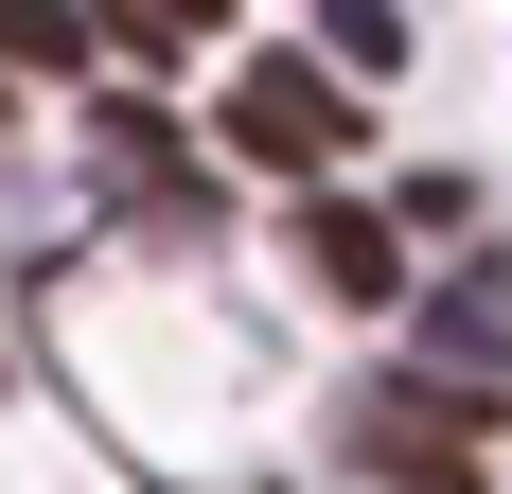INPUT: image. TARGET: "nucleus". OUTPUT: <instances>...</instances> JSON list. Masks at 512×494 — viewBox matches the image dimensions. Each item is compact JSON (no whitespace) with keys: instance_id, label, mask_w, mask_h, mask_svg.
Listing matches in <instances>:
<instances>
[{"instance_id":"4","label":"nucleus","mask_w":512,"mask_h":494,"mask_svg":"<svg viewBox=\"0 0 512 494\" xmlns=\"http://www.w3.org/2000/svg\"><path fill=\"white\" fill-rule=\"evenodd\" d=\"M424 353L495 389V371H512V265H460V283H442V318H424Z\"/></svg>"},{"instance_id":"3","label":"nucleus","mask_w":512,"mask_h":494,"mask_svg":"<svg viewBox=\"0 0 512 494\" xmlns=\"http://www.w3.org/2000/svg\"><path fill=\"white\" fill-rule=\"evenodd\" d=\"M301 283L371 318V300H407V230H389V212H354V195H318V212H301Z\"/></svg>"},{"instance_id":"5","label":"nucleus","mask_w":512,"mask_h":494,"mask_svg":"<svg viewBox=\"0 0 512 494\" xmlns=\"http://www.w3.org/2000/svg\"><path fill=\"white\" fill-rule=\"evenodd\" d=\"M89 0H0V71H89Z\"/></svg>"},{"instance_id":"1","label":"nucleus","mask_w":512,"mask_h":494,"mask_svg":"<svg viewBox=\"0 0 512 494\" xmlns=\"http://www.w3.org/2000/svg\"><path fill=\"white\" fill-rule=\"evenodd\" d=\"M336 477L371 494H477L495 477V389L477 371H389V389L336 406Z\"/></svg>"},{"instance_id":"7","label":"nucleus","mask_w":512,"mask_h":494,"mask_svg":"<svg viewBox=\"0 0 512 494\" xmlns=\"http://www.w3.org/2000/svg\"><path fill=\"white\" fill-rule=\"evenodd\" d=\"M89 18H106V36H124V53H195L212 18H230V0H89Z\"/></svg>"},{"instance_id":"2","label":"nucleus","mask_w":512,"mask_h":494,"mask_svg":"<svg viewBox=\"0 0 512 494\" xmlns=\"http://www.w3.org/2000/svg\"><path fill=\"white\" fill-rule=\"evenodd\" d=\"M230 142H248L265 177H336V159L371 142V89L336 53H248V71H230Z\"/></svg>"},{"instance_id":"6","label":"nucleus","mask_w":512,"mask_h":494,"mask_svg":"<svg viewBox=\"0 0 512 494\" xmlns=\"http://www.w3.org/2000/svg\"><path fill=\"white\" fill-rule=\"evenodd\" d=\"M318 36H336V71L371 89V71H407V0H318Z\"/></svg>"}]
</instances>
